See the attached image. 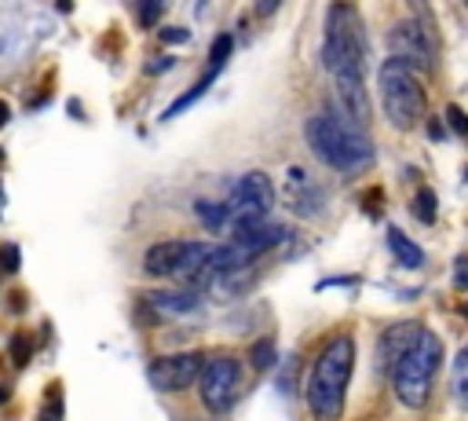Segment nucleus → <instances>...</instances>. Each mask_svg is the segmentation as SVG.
I'll return each instance as SVG.
<instances>
[{
  "mask_svg": "<svg viewBox=\"0 0 468 421\" xmlns=\"http://www.w3.org/2000/svg\"><path fill=\"white\" fill-rule=\"evenodd\" d=\"M230 242L242 246L253 261L268 250H275L279 242H286V228L282 224H264V221H234L230 228Z\"/></svg>",
  "mask_w": 468,
  "mask_h": 421,
  "instance_id": "nucleus-11",
  "label": "nucleus"
},
{
  "mask_svg": "<svg viewBox=\"0 0 468 421\" xmlns=\"http://www.w3.org/2000/svg\"><path fill=\"white\" fill-rule=\"evenodd\" d=\"M147 308H154L158 315H187V312L201 308V290H194V286L154 290V293L147 297Z\"/></svg>",
  "mask_w": 468,
  "mask_h": 421,
  "instance_id": "nucleus-12",
  "label": "nucleus"
},
{
  "mask_svg": "<svg viewBox=\"0 0 468 421\" xmlns=\"http://www.w3.org/2000/svg\"><path fill=\"white\" fill-rule=\"evenodd\" d=\"M275 205V183L268 172L253 169L234 183V201H230V217L234 221H264Z\"/></svg>",
  "mask_w": 468,
  "mask_h": 421,
  "instance_id": "nucleus-8",
  "label": "nucleus"
},
{
  "mask_svg": "<svg viewBox=\"0 0 468 421\" xmlns=\"http://www.w3.org/2000/svg\"><path fill=\"white\" fill-rule=\"evenodd\" d=\"M453 286L457 290H468V257H457L453 261Z\"/></svg>",
  "mask_w": 468,
  "mask_h": 421,
  "instance_id": "nucleus-27",
  "label": "nucleus"
},
{
  "mask_svg": "<svg viewBox=\"0 0 468 421\" xmlns=\"http://www.w3.org/2000/svg\"><path fill=\"white\" fill-rule=\"evenodd\" d=\"M439 366H443V341L435 334L421 330L410 341V348L395 359V366L388 370L399 403L410 406V410H421L428 403V395H432V385H435Z\"/></svg>",
  "mask_w": 468,
  "mask_h": 421,
  "instance_id": "nucleus-4",
  "label": "nucleus"
},
{
  "mask_svg": "<svg viewBox=\"0 0 468 421\" xmlns=\"http://www.w3.org/2000/svg\"><path fill=\"white\" fill-rule=\"evenodd\" d=\"M304 136H308L311 154L337 172H359L373 161V143L366 139L362 125H355L351 118L315 114V118H308Z\"/></svg>",
  "mask_w": 468,
  "mask_h": 421,
  "instance_id": "nucleus-2",
  "label": "nucleus"
},
{
  "mask_svg": "<svg viewBox=\"0 0 468 421\" xmlns=\"http://www.w3.org/2000/svg\"><path fill=\"white\" fill-rule=\"evenodd\" d=\"M0 268H5L8 275L19 272V246H0Z\"/></svg>",
  "mask_w": 468,
  "mask_h": 421,
  "instance_id": "nucleus-24",
  "label": "nucleus"
},
{
  "mask_svg": "<svg viewBox=\"0 0 468 421\" xmlns=\"http://www.w3.org/2000/svg\"><path fill=\"white\" fill-rule=\"evenodd\" d=\"M464 315H468V304H464Z\"/></svg>",
  "mask_w": 468,
  "mask_h": 421,
  "instance_id": "nucleus-32",
  "label": "nucleus"
},
{
  "mask_svg": "<svg viewBox=\"0 0 468 421\" xmlns=\"http://www.w3.org/2000/svg\"><path fill=\"white\" fill-rule=\"evenodd\" d=\"M450 388H453V399L468 410V344L457 352L453 359V374H450Z\"/></svg>",
  "mask_w": 468,
  "mask_h": 421,
  "instance_id": "nucleus-18",
  "label": "nucleus"
},
{
  "mask_svg": "<svg viewBox=\"0 0 468 421\" xmlns=\"http://www.w3.org/2000/svg\"><path fill=\"white\" fill-rule=\"evenodd\" d=\"M421 330H424V326H417V323H399V326L384 330V337H381V366H384V370H392V366H395V359L410 348V341H413Z\"/></svg>",
  "mask_w": 468,
  "mask_h": 421,
  "instance_id": "nucleus-14",
  "label": "nucleus"
},
{
  "mask_svg": "<svg viewBox=\"0 0 468 421\" xmlns=\"http://www.w3.org/2000/svg\"><path fill=\"white\" fill-rule=\"evenodd\" d=\"M198 381H201V403L212 414H227L242 395V363L234 355H209Z\"/></svg>",
  "mask_w": 468,
  "mask_h": 421,
  "instance_id": "nucleus-6",
  "label": "nucleus"
},
{
  "mask_svg": "<svg viewBox=\"0 0 468 421\" xmlns=\"http://www.w3.org/2000/svg\"><path fill=\"white\" fill-rule=\"evenodd\" d=\"M388 48H392V59L406 63L410 70H432L435 67V45L424 34V26L413 19H402L388 30Z\"/></svg>",
  "mask_w": 468,
  "mask_h": 421,
  "instance_id": "nucleus-9",
  "label": "nucleus"
},
{
  "mask_svg": "<svg viewBox=\"0 0 468 421\" xmlns=\"http://www.w3.org/2000/svg\"><path fill=\"white\" fill-rule=\"evenodd\" d=\"M413 213H417V221H424V224L435 221V194H432L428 187L417 190V198H413Z\"/></svg>",
  "mask_w": 468,
  "mask_h": 421,
  "instance_id": "nucleus-21",
  "label": "nucleus"
},
{
  "mask_svg": "<svg viewBox=\"0 0 468 421\" xmlns=\"http://www.w3.org/2000/svg\"><path fill=\"white\" fill-rule=\"evenodd\" d=\"M168 67H172V59H161V63L150 67V74H161V70H168Z\"/></svg>",
  "mask_w": 468,
  "mask_h": 421,
  "instance_id": "nucleus-30",
  "label": "nucleus"
},
{
  "mask_svg": "<svg viewBox=\"0 0 468 421\" xmlns=\"http://www.w3.org/2000/svg\"><path fill=\"white\" fill-rule=\"evenodd\" d=\"M464 5H468V0H464Z\"/></svg>",
  "mask_w": 468,
  "mask_h": 421,
  "instance_id": "nucleus-33",
  "label": "nucleus"
},
{
  "mask_svg": "<svg viewBox=\"0 0 468 421\" xmlns=\"http://www.w3.org/2000/svg\"><path fill=\"white\" fill-rule=\"evenodd\" d=\"M216 77H219V70H212V67H209V74H205V77H201V81H198L194 88H187V92H183L179 99H172V107H168V110L161 114V121H172V118H179V114H183V110H187L190 103H198V99H201V96H205V92L212 88V81H216Z\"/></svg>",
  "mask_w": 468,
  "mask_h": 421,
  "instance_id": "nucleus-16",
  "label": "nucleus"
},
{
  "mask_svg": "<svg viewBox=\"0 0 468 421\" xmlns=\"http://www.w3.org/2000/svg\"><path fill=\"white\" fill-rule=\"evenodd\" d=\"M194 217L205 224V231H223L227 221H230V205H219V201H205L198 198L194 201Z\"/></svg>",
  "mask_w": 468,
  "mask_h": 421,
  "instance_id": "nucleus-17",
  "label": "nucleus"
},
{
  "mask_svg": "<svg viewBox=\"0 0 468 421\" xmlns=\"http://www.w3.org/2000/svg\"><path fill=\"white\" fill-rule=\"evenodd\" d=\"M234 52V37L230 34H219L216 41H212V48H209V59H212V70H223V63H227V56Z\"/></svg>",
  "mask_w": 468,
  "mask_h": 421,
  "instance_id": "nucleus-19",
  "label": "nucleus"
},
{
  "mask_svg": "<svg viewBox=\"0 0 468 421\" xmlns=\"http://www.w3.org/2000/svg\"><path fill=\"white\" fill-rule=\"evenodd\" d=\"M30 355H34L30 341H26V337H15V344H12V359H15V366H26V363H30Z\"/></svg>",
  "mask_w": 468,
  "mask_h": 421,
  "instance_id": "nucleus-26",
  "label": "nucleus"
},
{
  "mask_svg": "<svg viewBox=\"0 0 468 421\" xmlns=\"http://www.w3.org/2000/svg\"><path fill=\"white\" fill-rule=\"evenodd\" d=\"M290 205L300 217H311L315 209H322V190L304 176V169H290Z\"/></svg>",
  "mask_w": 468,
  "mask_h": 421,
  "instance_id": "nucleus-13",
  "label": "nucleus"
},
{
  "mask_svg": "<svg viewBox=\"0 0 468 421\" xmlns=\"http://www.w3.org/2000/svg\"><path fill=\"white\" fill-rule=\"evenodd\" d=\"M388 246H392V253L399 257L402 268H421L424 264V250L413 239H406L399 228H388Z\"/></svg>",
  "mask_w": 468,
  "mask_h": 421,
  "instance_id": "nucleus-15",
  "label": "nucleus"
},
{
  "mask_svg": "<svg viewBox=\"0 0 468 421\" xmlns=\"http://www.w3.org/2000/svg\"><path fill=\"white\" fill-rule=\"evenodd\" d=\"M56 5H59L63 12H74V0H56Z\"/></svg>",
  "mask_w": 468,
  "mask_h": 421,
  "instance_id": "nucleus-31",
  "label": "nucleus"
},
{
  "mask_svg": "<svg viewBox=\"0 0 468 421\" xmlns=\"http://www.w3.org/2000/svg\"><path fill=\"white\" fill-rule=\"evenodd\" d=\"M8 118H12V110H8V103H0V128L8 125Z\"/></svg>",
  "mask_w": 468,
  "mask_h": 421,
  "instance_id": "nucleus-29",
  "label": "nucleus"
},
{
  "mask_svg": "<svg viewBox=\"0 0 468 421\" xmlns=\"http://www.w3.org/2000/svg\"><path fill=\"white\" fill-rule=\"evenodd\" d=\"M165 8H168V0H139V23L143 26H158Z\"/></svg>",
  "mask_w": 468,
  "mask_h": 421,
  "instance_id": "nucleus-22",
  "label": "nucleus"
},
{
  "mask_svg": "<svg viewBox=\"0 0 468 421\" xmlns=\"http://www.w3.org/2000/svg\"><path fill=\"white\" fill-rule=\"evenodd\" d=\"M275 359H279L275 341H257V344H253V366H257V370H271Z\"/></svg>",
  "mask_w": 468,
  "mask_h": 421,
  "instance_id": "nucleus-20",
  "label": "nucleus"
},
{
  "mask_svg": "<svg viewBox=\"0 0 468 421\" xmlns=\"http://www.w3.org/2000/svg\"><path fill=\"white\" fill-rule=\"evenodd\" d=\"M322 67L337 81H362L366 70V34L359 23V12L348 0L330 5L326 15V37H322Z\"/></svg>",
  "mask_w": 468,
  "mask_h": 421,
  "instance_id": "nucleus-3",
  "label": "nucleus"
},
{
  "mask_svg": "<svg viewBox=\"0 0 468 421\" xmlns=\"http://www.w3.org/2000/svg\"><path fill=\"white\" fill-rule=\"evenodd\" d=\"M351 370H355V341L348 334H341L319 352V359L308 374L304 395H308V410L315 421H337L341 417Z\"/></svg>",
  "mask_w": 468,
  "mask_h": 421,
  "instance_id": "nucleus-1",
  "label": "nucleus"
},
{
  "mask_svg": "<svg viewBox=\"0 0 468 421\" xmlns=\"http://www.w3.org/2000/svg\"><path fill=\"white\" fill-rule=\"evenodd\" d=\"M377 81H381V107H384L388 121L399 132L417 128L428 110V96H424V85L417 81V70H410L399 59H388V63H381Z\"/></svg>",
  "mask_w": 468,
  "mask_h": 421,
  "instance_id": "nucleus-5",
  "label": "nucleus"
},
{
  "mask_svg": "<svg viewBox=\"0 0 468 421\" xmlns=\"http://www.w3.org/2000/svg\"><path fill=\"white\" fill-rule=\"evenodd\" d=\"M279 5H282V0H257V15H264V19H268V15H275V12H279Z\"/></svg>",
  "mask_w": 468,
  "mask_h": 421,
  "instance_id": "nucleus-28",
  "label": "nucleus"
},
{
  "mask_svg": "<svg viewBox=\"0 0 468 421\" xmlns=\"http://www.w3.org/2000/svg\"><path fill=\"white\" fill-rule=\"evenodd\" d=\"M205 355L201 352H176V355H161L147 366V377L158 392H183L201 377Z\"/></svg>",
  "mask_w": 468,
  "mask_h": 421,
  "instance_id": "nucleus-10",
  "label": "nucleus"
},
{
  "mask_svg": "<svg viewBox=\"0 0 468 421\" xmlns=\"http://www.w3.org/2000/svg\"><path fill=\"white\" fill-rule=\"evenodd\" d=\"M161 41H165V45H187V41H190V30H187V26H165V30H161Z\"/></svg>",
  "mask_w": 468,
  "mask_h": 421,
  "instance_id": "nucleus-25",
  "label": "nucleus"
},
{
  "mask_svg": "<svg viewBox=\"0 0 468 421\" xmlns=\"http://www.w3.org/2000/svg\"><path fill=\"white\" fill-rule=\"evenodd\" d=\"M446 121H450V128H453L461 139H468V114H464L461 107H446Z\"/></svg>",
  "mask_w": 468,
  "mask_h": 421,
  "instance_id": "nucleus-23",
  "label": "nucleus"
},
{
  "mask_svg": "<svg viewBox=\"0 0 468 421\" xmlns=\"http://www.w3.org/2000/svg\"><path fill=\"white\" fill-rule=\"evenodd\" d=\"M212 246L209 242H187V239H176V242H158L147 250L143 257V272L154 275V279H168V275H183V279H194V272L209 261Z\"/></svg>",
  "mask_w": 468,
  "mask_h": 421,
  "instance_id": "nucleus-7",
  "label": "nucleus"
}]
</instances>
